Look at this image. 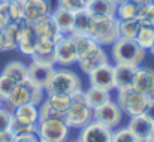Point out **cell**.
Masks as SVG:
<instances>
[{
	"mask_svg": "<svg viewBox=\"0 0 154 142\" xmlns=\"http://www.w3.org/2000/svg\"><path fill=\"white\" fill-rule=\"evenodd\" d=\"M64 121L70 129H82L90 121H93V109L85 100V91L78 88L70 94V106L64 114Z\"/></svg>",
	"mask_w": 154,
	"mask_h": 142,
	"instance_id": "1",
	"label": "cell"
},
{
	"mask_svg": "<svg viewBox=\"0 0 154 142\" xmlns=\"http://www.w3.org/2000/svg\"><path fill=\"white\" fill-rule=\"evenodd\" d=\"M118 18L117 17H93L91 15V24L88 29V36L100 47L112 45L118 38Z\"/></svg>",
	"mask_w": 154,
	"mask_h": 142,
	"instance_id": "2",
	"label": "cell"
},
{
	"mask_svg": "<svg viewBox=\"0 0 154 142\" xmlns=\"http://www.w3.org/2000/svg\"><path fill=\"white\" fill-rule=\"evenodd\" d=\"M111 54L115 63L121 64H130V66H141V63L145 58V49L139 47L135 39H126V38H118L112 45H111Z\"/></svg>",
	"mask_w": 154,
	"mask_h": 142,
	"instance_id": "3",
	"label": "cell"
},
{
	"mask_svg": "<svg viewBox=\"0 0 154 142\" xmlns=\"http://www.w3.org/2000/svg\"><path fill=\"white\" fill-rule=\"evenodd\" d=\"M78 88H81V79L79 76L66 69V67H61V69H55L54 73H52L51 79L45 88V93L48 94H72L73 91H76Z\"/></svg>",
	"mask_w": 154,
	"mask_h": 142,
	"instance_id": "4",
	"label": "cell"
},
{
	"mask_svg": "<svg viewBox=\"0 0 154 142\" xmlns=\"http://www.w3.org/2000/svg\"><path fill=\"white\" fill-rule=\"evenodd\" d=\"M36 135L41 142H67L70 127L64 118H52L38 121Z\"/></svg>",
	"mask_w": 154,
	"mask_h": 142,
	"instance_id": "5",
	"label": "cell"
},
{
	"mask_svg": "<svg viewBox=\"0 0 154 142\" xmlns=\"http://www.w3.org/2000/svg\"><path fill=\"white\" fill-rule=\"evenodd\" d=\"M148 99H150L148 96L139 93L133 87L117 90V103L121 108L123 114H126L129 117L144 114L147 103H148Z\"/></svg>",
	"mask_w": 154,
	"mask_h": 142,
	"instance_id": "6",
	"label": "cell"
},
{
	"mask_svg": "<svg viewBox=\"0 0 154 142\" xmlns=\"http://www.w3.org/2000/svg\"><path fill=\"white\" fill-rule=\"evenodd\" d=\"M93 120L97 121V123H100V124H103V126H106L111 130H115L121 124L123 111L118 106V103H115V102L111 100V102L105 103V105L96 108L93 111Z\"/></svg>",
	"mask_w": 154,
	"mask_h": 142,
	"instance_id": "7",
	"label": "cell"
},
{
	"mask_svg": "<svg viewBox=\"0 0 154 142\" xmlns=\"http://www.w3.org/2000/svg\"><path fill=\"white\" fill-rule=\"evenodd\" d=\"M55 61L61 67H69L78 63V51L75 48L70 35H64L55 44Z\"/></svg>",
	"mask_w": 154,
	"mask_h": 142,
	"instance_id": "8",
	"label": "cell"
},
{
	"mask_svg": "<svg viewBox=\"0 0 154 142\" xmlns=\"http://www.w3.org/2000/svg\"><path fill=\"white\" fill-rule=\"evenodd\" d=\"M109 63L108 60V54L100 45L94 47L93 49H90L88 52H85L84 55H81L78 58V66L81 69V72H84L85 75H90L93 70L99 69L100 66Z\"/></svg>",
	"mask_w": 154,
	"mask_h": 142,
	"instance_id": "9",
	"label": "cell"
},
{
	"mask_svg": "<svg viewBox=\"0 0 154 142\" xmlns=\"http://www.w3.org/2000/svg\"><path fill=\"white\" fill-rule=\"evenodd\" d=\"M79 142H112V130L93 120L81 129Z\"/></svg>",
	"mask_w": 154,
	"mask_h": 142,
	"instance_id": "10",
	"label": "cell"
},
{
	"mask_svg": "<svg viewBox=\"0 0 154 142\" xmlns=\"http://www.w3.org/2000/svg\"><path fill=\"white\" fill-rule=\"evenodd\" d=\"M88 81L91 87H97L106 91H112L115 90L114 85V66H111L109 63L100 66L99 69L93 70L88 75Z\"/></svg>",
	"mask_w": 154,
	"mask_h": 142,
	"instance_id": "11",
	"label": "cell"
},
{
	"mask_svg": "<svg viewBox=\"0 0 154 142\" xmlns=\"http://www.w3.org/2000/svg\"><path fill=\"white\" fill-rule=\"evenodd\" d=\"M51 14L48 0H24V21L35 24L41 18Z\"/></svg>",
	"mask_w": 154,
	"mask_h": 142,
	"instance_id": "12",
	"label": "cell"
},
{
	"mask_svg": "<svg viewBox=\"0 0 154 142\" xmlns=\"http://www.w3.org/2000/svg\"><path fill=\"white\" fill-rule=\"evenodd\" d=\"M132 87L142 94L154 97V70L150 67L138 66Z\"/></svg>",
	"mask_w": 154,
	"mask_h": 142,
	"instance_id": "13",
	"label": "cell"
},
{
	"mask_svg": "<svg viewBox=\"0 0 154 142\" xmlns=\"http://www.w3.org/2000/svg\"><path fill=\"white\" fill-rule=\"evenodd\" d=\"M20 26H21V36H20L17 49H20V52H23L24 55H29L30 57L35 52V49H36L39 38H38L36 32H35L33 24L26 23V21H21Z\"/></svg>",
	"mask_w": 154,
	"mask_h": 142,
	"instance_id": "14",
	"label": "cell"
},
{
	"mask_svg": "<svg viewBox=\"0 0 154 142\" xmlns=\"http://www.w3.org/2000/svg\"><path fill=\"white\" fill-rule=\"evenodd\" d=\"M55 67L50 64H44V63H38V61H32L27 66V73H29V81L33 84H38L44 88H47L50 79H51L52 73H54Z\"/></svg>",
	"mask_w": 154,
	"mask_h": 142,
	"instance_id": "15",
	"label": "cell"
},
{
	"mask_svg": "<svg viewBox=\"0 0 154 142\" xmlns=\"http://www.w3.org/2000/svg\"><path fill=\"white\" fill-rule=\"evenodd\" d=\"M30 57H32V61L44 63V64H50V66L57 64V61H55V42L51 39H39L35 52Z\"/></svg>",
	"mask_w": 154,
	"mask_h": 142,
	"instance_id": "16",
	"label": "cell"
},
{
	"mask_svg": "<svg viewBox=\"0 0 154 142\" xmlns=\"http://www.w3.org/2000/svg\"><path fill=\"white\" fill-rule=\"evenodd\" d=\"M33 27H35V32H36V35H38L39 39H51V41H54L57 44L64 36V35H61L58 32V29H57V26H55V23L52 20L51 14L47 15V17H44V18H41L39 21H36L33 24Z\"/></svg>",
	"mask_w": 154,
	"mask_h": 142,
	"instance_id": "17",
	"label": "cell"
},
{
	"mask_svg": "<svg viewBox=\"0 0 154 142\" xmlns=\"http://www.w3.org/2000/svg\"><path fill=\"white\" fill-rule=\"evenodd\" d=\"M136 69H138L136 66L115 63V66H114V85H115V90L132 87Z\"/></svg>",
	"mask_w": 154,
	"mask_h": 142,
	"instance_id": "18",
	"label": "cell"
},
{
	"mask_svg": "<svg viewBox=\"0 0 154 142\" xmlns=\"http://www.w3.org/2000/svg\"><path fill=\"white\" fill-rule=\"evenodd\" d=\"M51 17L61 35H72L73 24H75V14L73 12L57 6L54 11H51Z\"/></svg>",
	"mask_w": 154,
	"mask_h": 142,
	"instance_id": "19",
	"label": "cell"
},
{
	"mask_svg": "<svg viewBox=\"0 0 154 142\" xmlns=\"http://www.w3.org/2000/svg\"><path fill=\"white\" fill-rule=\"evenodd\" d=\"M153 124H154L153 121H150L144 114H141V115L130 117L127 127L139 139V142H145L148 135H150V132H151V129H153Z\"/></svg>",
	"mask_w": 154,
	"mask_h": 142,
	"instance_id": "20",
	"label": "cell"
},
{
	"mask_svg": "<svg viewBox=\"0 0 154 142\" xmlns=\"http://www.w3.org/2000/svg\"><path fill=\"white\" fill-rule=\"evenodd\" d=\"M85 9L93 17H115L117 3L112 0H88Z\"/></svg>",
	"mask_w": 154,
	"mask_h": 142,
	"instance_id": "21",
	"label": "cell"
},
{
	"mask_svg": "<svg viewBox=\"0 0 154 142\" xmlns=\"http://www.w3.org/2000/svg\"><path fill=\"white\" fill-rule=\"evenodd\" d=\"M5 103L8 105V108L11 111H14L15 108L21 106V105H26V103H32V99H30V91H29V87L27 84H18L12 93L9 94V97L5 100Z\"/></svg>",
	"mask_w": 154,
	"mask_h": 142,
	"instance_id": "22",
	"label": "cell"
},
{
	"mask_svg": "<svg viewBox=\"0 0 154 142\" xmlns=\"http://www.w3.org/2000/svg\"><path fill=\"white\" fill-rule=\"evenodd\" d=\"M6 76H9L14 82L17 84H24L29 81V73H27V66L21 61H9L5 67L3 72Z\"/></svg>",
	"mask_w": 154,
	"mask_h": 142,
	"instance_id": "23",
	"label": "cell"
},
{
	"mask_svg": "<svg viewBox=\"0 0 154 142\" xmlns=\"http://www.w3.org/2000/svg\"><path fill=\"white\" fill-rule=\"evenodd\" d=\"M14 117L27 124H38L39 121V106L33 103H26L12 111Z\"/></svg>",
	"mask_w": 154,
	"mask_h": 142,
	"instance_id": "24",
	"label": "cell"
},
{
	"mask_svg": "<svg viewBox=\"0 0 154 142\" xmlns=\"http://www.w3.org/2000/svg\"><path fill=\"white\" fill-rule=\"evenodd\" d=\"M84 91H85V100L93 111L105 103L111 102V91H106L97 87H91V85L88 90H84Z\"/></svg>",
	"mask_w": 154,
	"mask_h": 142,
	"instance_id": "25",
	"label": "cell"
},
{
	"mask_svg": "<svg viewBox=\"0 0 154 142\" xmlns=\"http://www.w3.org/2000/svg\"><path fill=\"white\" fill-rule=\"evenodd\" d=\"M135 41L139 47L145 51H150L154 47V27L153 26H141Z\"/></svg>",
	"mask_w": 154,
	"mask_h": 142,
	"instance_id": "26",
	"label": "cell"
},
{
	"mask_svg": "<svg viewBox=\"0 0 154 142\" xmlns=\"http://www.w3.org/2000/svg\"><path fill=\"white\" fill-rule=\"evenodd\" d=\"M91 24V14L87 9H82L75 14V24L72 35H87Z\"/></svg>",
	"mask_w": 154,
	"mask_h": 142,
	"instance_id": "27",
	"label": "cell"
},
{
	"mask_svg": "<svg viewBox=\"0 0 154 142\" xmlns=\"http://www.w3.org/2000/svg\"><path fill=\"white\" fill-rule=\"evenodd\" d=\"M2 33H3L6 42H8L9 51H11V49H17L20 36H21V26H20V24H15V23H8Z\"/></svg>",
	"mask_w": 154,
	"mask_h": 142,
	"instance_id": "28",
	"label": "cell"
},
{
	"mask_svg": "<svg viewBox=\"0 0 154 142\" xmlns=\"http://www.w3.org/2000/svg\"><path fill=\"white\" fill-rule=\"evenodd\" d=\"M138 12H139V6L135 5L133 2L127 0L124 3L117 5V14L115 17L121 21V20H135L138 18Z\"/></svg>",
	"mask_w": 154,
	"mask_h": 142,
	"instance_id": "29",
	"label": "cell"
},
{
	"mask_svg": "<svg viewBox=\"0 0 154 142\" xmlns=\"http://www.w3.org/2000/svg\"><path fill=\"white\" fill-rule=\"evenodd\" d=\"M120 21V20H118ZM141 24L139 21L135 20H121L118 23V32H120V38H126V39H135V36L138 35Z\"/></svg>",
	"mask_w": 154,
	"mask_h": 142,
	"instance_id": "30",
	"label": "cell"
},
{
	"mask_svg": "<svg viewBox=\"0 0 154 142\" xmlns=\"http://www.w3.org/2000/svg\"><path fill=\"white\" fill-rule=\"evenodd\" d=\"M75 48L78 51V58L81 55H84L85 52H88L90 49H93L94 47H97V44L88 36V35H70Z\"/></svg>",
	"mask_w": 154,
	"mask_h": 142,
	"instance_id": "31",
	"label": "cell"
},
{
	"mask_svg": "<svg viewBox=\"0 0 154 142\" xmlns=\"http://www.w3.org/2000/svg\"><path fill=\"white\" fill-rule=\"evenodd\" d=\"M47 100L50 102V105L52 108L58 114H61L63 117H64V114L67 112V109L70 106V96L69 94H57V93L55 94H48Z\"/></svg>",
	"mask_w": 154,
	"mask_h": 142,
	"instance_id": "32",
	"label": "cell"
},
{
	"mask_svg": "<svg viewBox=\"0 0 154 142\" xmlns=\"http://www.w3.org/2000/svg\"><path fill=\"white\" fill-rule=\"evenodd\" d=\"M36 126H38V124L23 123V121H20L18 118H15L14 114H12V121H11V126H9V132H12L15 136L27 135V133H36Z\"/></svg>",
	"mask_w": 154,
	"mask_h": 142,
	"instance_id": "33",
	"label": "cell"
},
{
	"mask_svg": "<svg viewBox=\"0 0 154 142\" xmlns=\"http://www.w3.org/2000/svg\"><path fill=\"white\" fill-rule=\"evenodd\" d=\"M141 26H153L154 27V2L151 0L150 3L139 6V12H138V18Z\"/></svg>",
	"mask_w": 154,
	"mask_h": 142,
	"instance_id": "34",
	"label": "cell"
},
{
	"mask_svg": "<svg viewBox=\"0 0 154 142\" xmlns=\"http://www.w3.org/2000/svg\"><path fill=\"white\" fill-rule=\"evenodd\" d=\"M9 23L20 24L24 21V0H14L9 5Z\"/></svg>",
	"mask_w": 154,
	"mask_h": 142,
	"instance_id": "35",
	"label": "cell"
},
{
	"mask_svg": "<svg viewBox=\"0 0 154 142\" xmlns=\"http://www.w3.org/2000/svg\"><path fill=\"white\" fill-rule=\"evenodd\" d=\"M112 142H139V139L126 126V127H118L112 130Z\"/></svg>",
	"mask_w": 154,
	"mask_h": 142,
	"instance_id": "36",
	"label": "cell"
},
{
	"mask_svg": "<svg viewBox=\"0 0 154 142\" xmlns=\"http://www.w3.org/2000/svg\"><path fill=\"white\" fill-rule=\"evenodd\" d=\"M52 118H64L61 114H58L51 105L50 102L45 99L41 105H39V121H44V120H52Z\"/></svg>",
	"mask_w": 154,
	"mask_h": 142,
	"instance_id": "37",
	"label": "cell"
},
{
	"mask_svg": "<svg viewBox=\"0 0 154 142\" xmlns=\"http://www.w3.org/2000/svg\"><path fill=\"white\" fill-rule=\"evenodd\" d=\"M17 85H18V84L14 82L9 76H6L5 73H0V100L5 102Z\"/></svg>",
	"mask_w": 154,
	"mask_h": 142,
	"instance_id": "38",
	"label": "cell"
},
{
	"mask_svg": "<svg viewBox=\"0 0 154 142\" xmlns=\"http://www.w3.org/2000/svg\"><path fill=\"white\" fill-rule=\"evenodd\" d=\"M57 6L76 14V12H79V11L87 8V0H58Z\"/></svg>",
	"mask_w": 154,
	"mask_h": 142,
	"instance_id": "39",
	"label": "cell"
},
{
	"mask_svg": "<svg viewBox=\"0 0 154 142\" xmlns=\"http://www.w3.org/2000/svg\"><path fill=\"white\" fill-rule=\"evenodd\" d=\"M11 121H12V111L9 108H0V132H5V130H9V126H11Z\"/></svg>",
	"mask_w": 154,
	"mask_h": 142,
	"instance_id": "40",
	"label": "cell"
},
{
	"mask_svg": "<svg viewBox=\"0 0 154 142\" xmlns=\"http://www.w3.org/2000/svg\"><path fill=\"white\" fill-rule=\"evenodd\" d=\"M144 115L154 123V97H150L148 99V103H147V108L144 111Z\"/></svg>",
	"mask_w": 154,
	"mask_h": 142,
	"instance_id": "41",
	"label": "cell"
},
{
	"mask_svg": "<svg viewBox=\"0 0 154 142\" xmlns=\"http://www.w3.org/2000/svg\"><path fill=\"white\" fill-rule=\"evenodd\" d=\"M15 142H41L36 133H27V135H20L15 136Z\"/></svg>",
	"mask_w": 154,
	"mask_h": 142,
	"instance_id": "42",
	"label": "cell"
},
{
	"mask_svg": "<svg viewBox=\"0 0 154 142\" xmlns=\"http://www.w3.org/2000/svg\"><path fill=\"white\" fill-rule=\"evenodd\" d=\"M9 5H11V2H8V0H0V15H3L5 18H6V21H8V18H9ZM9 23V21H8Z\"/></svg>",
	"mask_w": 154,
	"mask_h": 142,
	"instance_id": "43",
	"label": "cell"
},
{
	"mask_svg": "<svg viewBox=\"0 0 154 142\" xmlns=\"http://www.w3.org/2000/svg\"><path fill=\"white\" fill-rule=\"evenodd\" d=\"M0 142H15V135L9 130L0 132Z\"/></svg>",
	"mask_w": 154,
	"mask_h": 142,
	"instance_id": "44",
	"label": "cell"
},
{
	"mask_svg": "<svg viewBox=\"0 0 154 142\" xmlns=\"http://www.w3.org/2000/svg\"><path fill=\"white\" fill-rule=\"evenodd\" d=\"M3 51H9V48H8V42H6L3 33L0 32V52H3Z\"/></svg>",
	"mask_w": 154,
	"mask_h": 142,
	"instance_id": "45",
	"label": "cell"
},
{
	"mask_svg": "<svg viewBox=\"0 0 154 142\" xmlns=\"http://www.w3.org/2000/svg\"><path fill=\"white\" fill-rule=\"evenodd\" d=\"M6 24H8L6 18H5L3 15H0V32H3V29L6 27Z\"/></svg>",
	"mask_w": 154,
	"mask_h": 142,
	"instance_id": "46",
	"label": "cell"
},
{
	"mask_svg": "<svg viewBox=\"0 0 154 142\" xmlns=\"http://www.w3.org/2000/svg\"><path fill=\"white\" fill-rule=\"evenodd\" d=\"M130 2H133V3H135V5H138V6H144V5L150 3L151 0H130Z\"/></svg>",
	"mask_w": 154,
	"mask_h": 142,
	"instance_id": "47",
	"label": "cell"
},
{
	"mask_svg": "<svg viewBox=\"0 0 154 142\" xmlns=\"http://www.w3.org/2000/svg\"><path fill=\"white\" fill-rule=\"evenodd\" d=\"M145 142H154V124H153V129H151V132H150V135H148V138H147Z\"/></svg>",
	"mask_w": 154,
	"mask_h": 142,
	"instance_id": "48",
	"label": "cell"
},
{
	"mask_svg": "<svg viewBox=\"0 0 154 142\" xmlns=\"http://www.w3.org/2000/svg\"><path fill=\"white\" fill-rule=\"evenodd\" d=\"M114 3H117V5H120V3H124V2H127V0H112Z\"/></svg>",
	"mask_w": 154,
	"mask_h": 142,
	"instance_id": "49",
	"label": "cell"
},
{
	"mask_svg": "<svg viewBox=\"0 0 154 142\" xmlns=\"http://www.w3.org/2000/svg\"><path fill=\"white\" fill-rule=\"evenodd\" d=\"M150 52H151V55H153V57H154V47L151 48V49H150Z\"/></svg>",
	"mask_w": 154,
	"mask_h": 142,
	"instance_id": "50",
	"label": "cell"
},
{
	"mask_svg": "<svg viewBox=\"0 0 154 142\" xmlns=\"http://www.w3.org/2000/svg\"><path fill=\"white\" fill-rule=\"evenodd\" d=\"M0 108H2V100H0Z\"/></svg>",
	"mask_w": 154,
	"mask_h": 142,
	"instance_id": "51",
	"label": "cell"
},
{
	"mask_svg": "<svg viewBox=\"0 0 154 142\" xmlns=\"http://www.w3.org/2000/svg\"><path fill=\"white\" fill-rule=\"evenodd\" d=\"M8 2H14V0H8Z\"/></svg>",
	"mask_w": 154,
	"mask_h": 142,
	"instance_id": "52",
	"label": "cell"
},
{
	"mask_svg": "<svg viewBox=\"0 0 154 142\" xmlns=\"http://www.w3.org/2000/svg\"><path fill=\"white\" fill-rule=\"evenodd\" d=\"M87 3H88V0H87Z\"/></svg>",
	"mask_w": 154,
	"mask_h": 142,
	"instance_id": "53",
	"label": "cell"
},
{
	"mask_svg": "<svg viewBox=\"0 0 154 142\" xmlns=\"http://www.w3.org/2000/svg\"><path fill=\"white\" fill-rule=\"evenodd\" d=\"M78 142H79V141H78Z\"/></svg>",
	"mask_w": 154,
	"mask_h": 142,
	"instance_id": "54",
	"label": "cell"
}]
</instances>
